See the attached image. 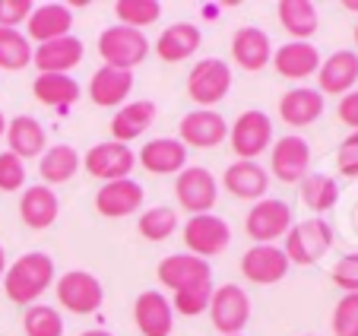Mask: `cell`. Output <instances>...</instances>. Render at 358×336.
I'll list each match as a JSON object with an SVG mask.
<instances>
[{"mask_svg":"<svg viewBox=\"0 0 358 336\" xmlns=\"http://www.w3.org/2000/svg\"><path fill=\"white\" fill-rule=\"evenodd\" d=\"M55 283V260L45 251H29L3 273V292L13 304H35Z\"/></svg>","mask_w":358,"mask_h":336,"instance_id":"obj_1","label":"cell"},{"mask_svg":"<svg viewBox=\"0 0 358 336\" xmlns=\"http://www.w3.org/2000/svg\"><path fill=\"white\" fill-rule=\"evenodd\" d=\"M99 57L105 61V67L115 70H130L140 67L149 57V38L140 32V29L130 26H108L99 35Z\"/></svg>","mask_w":358,"mask_h":336,"instance_id":"obj_2","label":"cell"},{"mask_svg":"<svg viewBox=\"0 0 358 336\" xmlns=\"http://www.w3.org/2000/svg\"><path fill=\"white\" fill-rule=\"evenodd\" d=\"M330 248H333V229L330 222L320 219V216L295 222L289 235H285V257H289V263H298V267L317 263Z\"/></svg>","mask_w":358,"mask_h":336,"instance_id":"obj_3","label":"cell"},{"mask_svg":"<svg viewBox=\"0 0 358 336\" xmlns=\"http://www.w3.org/2000/svg\"><path fill=\"white\" fill-rule=\"evenodd\" d=\"M229 92H231V67L222 57H203L187 74V95L196 105L213 108Z\"/></svg>","mask_w":358,"mask_h":336,"instance_id":"obj_4","label":"cell"},{"mask_svg":"<svg viewBox=\"0 0 358 336\" xmlns=\"http://www.w3.org/2000/svg\"><path fill=\"white\" fill-rule=\"evenodd\" d=\"M231 136V149L241 162H254L257 155H264L273 146V121L266 111L250 108L244 115H238V121L229 130Z\"/></svg>","mask_w":358,"mask_h":336,"instance_id":"obj_5","label":"cell"},{"mask_svg":"<svg viewBox=\"0 0 358 336\" xmlns=\"http://www.w3.org/2000/svg\"><path fill=\"white\" fill-rule=\"evenodd\" d=\"M206 311H210L213 327L222 336H241V330L248 327V321H250V298L241 286L229 283V286L213 289L210 308Z\"/></svg>","mask_w":358,"mask_h":336,"instance_id":"obj_6","label":"cell"},{"mask_svg":"<svg viewBox=\"0 0 358 336\" xmlns=\"http://www.w3.org/2000/svg\"><path fill=\"white\" fill-rule=\"evenodd\" d=\"M57 302L64 311H73V314H95L105 302V289H101L99 276L86 273V270H70L57 279L55 286Z\"/></svg>","mask_w":358,"mask_h":336,"instance_id":"obj_7","label":"cell"},{"mask_svg":"<svg viewBox=\"0 0 358 336\" xmlns=\"http://www.w3.org/2000/svg\"><path fill=\"white\" fill-rule=\"evenodd\" d=\"M184 244H187V254L194 257H216L222 254L231 244V229L229 222L216 213H203V216H190L187 225H184Z\"/></svg>","mask_w":358,"mask_h":336,"instance_id":"obj_8","label":"cell"},{"mask_svg":"<svg viewBox=\"0 0 358 336\" xmlns=\"http://www.w3.org/2000/svg\"><path fill=\"white\" fill-rule=\"evenodd\" d=\"M295 225L292 222V206L285 200H273V197H264V200L254 203V209L244 219V232L254 238V244H273L276 238L289 235V229Z\"/></svg>","mask_w":358,"mask_h":336,"instance_id":"obj_9","label":"cell"},{"mask_svg":"<svg viewBox=\"0 0 358 336\" xmlns=\"http://www.w3.org/2000/svg\"><path fill=\"white\" fill-rule=\"evenodd\" d=\"M159 283L165 289L178 292H187V289H196V286H213V267L210 260L203 257H194V254H169L165 260H159Z\"/></svg>","mask_w":358,"mask_h":336,"instance_id":"obj_10","label":"cell"},{"mask_svg":"<svg viewBox=\"0 0 358 336\" xmlns=\"http://www.w3.org/2000/svg\"><path fill=\"white\" fill-rule=\"evenodd\" d=\"M83 168L105 184L121 181V178H130V172L136 168V153L130 146H124V143L105 140V143H95V146L83 155Z\"/></svg>","mask_w":358,"mask_h":336,"instance_id":"obj_11","label":"cell"},{"mask_svg":"<svg viewBox=\"0 0 358 336\" xmlns=\"http://www.w3.org/2000/svg\"><path fill=\"white\" fill-rule=\"evenodd\" d=\"M175 197L181 203V209H187L190 216H203L210 213L219 200V181L213 178V172L200 165L184 168L175 181Z\"/></svg>","mask_w":358,"mask_h":336,"instance_id":"obj_12","label":"cell"},{"mask_svg":"<svg viewBox=\"0 0 358 336\" xmlns=\"http://www.w3.org/2000/svg\"><path fill=\"white\" fill-rule=\"evenodd\" d=\"M311 165V146L298 134H289L270 146V172L282 184H298Z\"/></svg>","mask_w":358,"mask_h":336,"instance_id":"obj_13","label":"cell"},{"mask_svg":"<svg viewBox=\"0 0 358 336\" xmlns=\"http://www.w3.org/2000/svg\"><path fill=\"white\" fill-rule=\"evenodd\" d=\"M289 267L292 263H289V257H285V251L276 248V244H254V248L244 251V257H241V273H244V279L254 286L282 283Z\"/></svg>","mask_w":358,"mask_h":336,"instance_id":"obj_14","label":"cell"},{"mask_svg":"<svg viewBox=\"0 0 358 336\" xmlns=\"http://www.w3.org/2000/svg\"><path fill=\"white\" fill-rule=\"evenodd\" d=\"M178 140L184 146H194V149H216L219 143H225L229 136V124L219 111L213 108H196L190 115L181 118V127H178Z\"/></svg>","mask_w":358,"mask_h":336,"instance_id":"obj_15","label":"cell"},{"mask_svg":"<svg viewBox=\"0 0 358 336\" xmlns=\"http://www.w3.org/2000/svg\"><path fill=\"white\" fill-rule=\"evenodd\" d=\"M136 165H143L149 175H181L187 168V146L175 136H156L143 143L136 153Z\"/></svg>","mask_w":358,"mask_h":336,"instance_id":"obj_16","label":"cell"},{"mask_svg":"<svg viewBox=\"0 0 358 336\" xmlns=\"http://www.w3.org/2000/svg\"><path fill=\"white\" fill-rule=\"evenodd\" d=\"M143 200H146L143 184H136L134 178H121V181L101 184L99 194H95V209L105 219H124V216L136 213L143 206Z\"/></svg>","mask_w":358,"mask_h":336,"instance_id":"obj_17","label":"cell"},{"mask_svg":"<svg viewBox=\"0 0 358 336\" xmlns=\"http://www.w3.org/2000/svg\"><path fill=\"white\" fill-rule=\"evenodd\" d=\"M159 118V105L149 99H136V102H127L115 111L111 118V140L115 143H124L130 146L134 140H140Z\"/></svg>","mask_w":358,"mask_h":336,"instance_id":"obj_18","label":"cell"},{"mask_svg":"<svg viewBox=\"0 0 358 336\" xmlns=\"http://www.w3.org/2000/svg\"><path fill=\"white\" fill-rule=\"evenodd\" d=\"M134 321H136V330H140L143 336H171L175 308H171V302L162 295V292L149 289V292H140V295H136Z\"/></svg>","mask_w":358,"mask_h":336,"instance_id":"obj_19","label":"cell"},{"mask_svg":"<svg viewBox=\"0 0 358 336\" xmlns=\"http://www.w3.org/2000/svg\"><path fill=\"white\" fill-rule=\"evenodd\" d=\"M317 83L320 95H349L358 83V51H333L327 61H320Z\"/></svg>","mask_w":358,"mask_h":336,"instance_id":"obj_20","label":"cell"},{"mask_svg":"<svg viewBox=\"0 0 358 336\" xmlns=\"http://www.w3.org/2000/svg\"><path fill=\"white\" fill-rule=\"evenodd\" d=\"M83 57H86V45L76 35L45 41L32 51V64L38 67V74H70L73 67H80Z\"/></svg>","mask_w":358,"mask_h":336,"instance_id":"obj_21","label":"cell"},{"mask_svg":"<svg viewBox=\"0 0 358 336\" xmlns=\"http://www.w3.org/2000/svg\"><path fill=\"white\" fill-rule=\"evenodd\" d=\"M231 61L241 70H250V74L264 70L273 61L270 35L257 26H241L235 32V38H231Z\"/></svg>","mask_w":358,"mask_h":336,"instance_id":"obj_22","label":"cell"},{"mask_svg":"<svg viewBox=\"0 0 358 336\" xmlns=\"http://www.w3.org/2000/svg\"><path fill=\"white\" fill-rule=\"evenodd\" d=\"M222 184L231 197H238V200H264L266 190H270V172H266L264 165H257V162L238 159L225 168Z\"/></svg>","mask_w":358,"mask_h":336,"instance_id":"obj_23","label":"cell"},{"mask_svg":"<svg viewBox=\"0 0 358 336\" xmlns=\"http://www.w3.org/2000/svg\"><path fill=\"white\" fill-rule=\"evenodd\" d=\"M61 216V200L57 194L48 184H32V188L22 190L20 197V219L26 222L29 229L41 232V229H51Z\"/></svg>","mask_w":358,"mask_h":336,"instance_id":"obj_24","label":"cell"},{"mask_svg":"<svg viewBox=\"0 0 358 336\" xmlns=\"http://www.w3.org/2000/svg\"><path fill=\"white\" fill-rule=\"evenodd\" d=\"M273 67L285 80H308L320 70V51L311 41H289L273 51Z\"/></svg>","mask_w":358,"mask_h":336,"instance_id":"obj_25","label":"cell"},{"mask_svg":"<svg viewBox=\"0 0 358 336\" xmlns=\"http://www.w3.org/2000/svg\"><path fill=\"white\" fill-rule=\"evenodd\" d=\"M130 89H134V74L130 70H115L101 64L89 80V99L99 108H121L127 105Z\"/></svg>","mask_w":358,"mask_h":336,"instance_id":"obj_26","label":"cell"},{"mask_svg":"<svg viewBox=\"0 0 358 336\" xmlns=\"http://www.w3.org/2000/svg\"><path fill=\"white\" fill-rule=\"evenodd\" d=\"M73 29V10L67 4H35L32 16H29V41H55V38H64L70 35Z\"/></svg>","mask_w":358,"mask_h":336,"instance_id":"obj_27","label":"cell"},{"mask_svg":"<svg viewBox=\"0 0 358 336\" xmlns=\"http://www.w3.org/2000/svg\"><path fill=\"white\" fill-rule=\"evenodd\" d=\"M324 115V95L317 89L308 86H295L279 99V118H282L289 127H308L317 118Z\"/></svg>","mask_w":358,"mask_h":336,"instance_id":"obj_28","label":"cell"},{"mask_svg":"<svg viewBox=\"0 0 358 336\" xmlns=\"http://www.w3.org/2000/svg\"><path fill=\"white\" fill-rule=\"evenodd\" d=\"M7 143L16 159H41L48 149V134L32 115H16L13 121H7Z\"/></svg>","mask_w":358,"mask_h":336,"instance_id":"obj_29","label":"cell"},{"mask_svg":"<svg viewBox=\"0 0 358 336\" xmlns=\"http://www.w3.org/2000/svg\"><path fill=\"white\" fill-rule=\"evenodd\" d=\"M203 35L194 22H171L156 41V54L162 57L165 64H178V61H187L194 57L196 48H200Z\"/></svg>","mask_w":358,"mask_h":336,"instance_id":"obj_30","label":"cell"},{"mask_svg":"<svg viewBox=\"0 0 358 336\" xmlns=\"http://www.w3.org/2000/svg\"><path fill=\"white\" fill-rule=\"evenodd\" d=\"M32 95L41 105H51L64 111V108L80 102V83L70 74H38L32 83Z\"/></svg>","mask_w":358,"mask_h":336,"instance_id":"obj_31","label":"cell"},{"mask_svg":"<svg viewBox=\"0 0 358 336\" xmlns=\"http://www.w3.org/2000/svg\"><path fill=\"white\" fill-rule=\"evenodd\" d=\"M76 172H80V153L67 143L48 146L38 159V175L45 184H67L73 181Z\"/></svg>","mask_w":358,"mask_h":336,"instance_id":"obj_32","label":"cell"},{"mask_svg":"<svg viewBox=\"0 0 358 336\" xmlns=\"http://www.w3.org/2000/svg\"><path fill=\"white\" fill-rule=\"evenodd\" d=\"M279 22L295 41H308L320 26L317 7L311 0H279Z\"/></svg>","mask_w":358,"mask_h":336,"instance_id":"obj_33","label":"cell"},{"mask_svg":"<svg viewBox=\"0 0 358 336\" xmlns=\"http://www.w3.org/2000/svg\"><path fill=\"white\" fill-rule=\"evenodd\" d=\"M298 188H301V200L308 209H314V213H327V209L336 206L339 200V184L333 181L330 175H304L301 181H298Z\"/></svg>","mask_w":358,"mask_h":336,"instance_id":"obj_34","label":"cell"},{"mask_svg":"<svg viewBox=\"0 0 358 336\" xmlns=\"http://www.w3.org/2000/svg\"><path fill=\"white\" fill-rule=\"evenodd\" d=\"M32 51L35 48L29 45L26 32H20V29H0V70L16 74V70L29 67L32 64Z\"/></svg>","mask_w":358,"mask_h":336,"instance_id":"obj_35","label":"cell"},{"mask_svg":"<svg viewBox=\"0 0 358 336\" xmlns=\"http://www.w3.org/2000/svg\"><path fill=\"white\" fill-rule=\"evenodd\" d=\"M115 16H117V26L146 29V26H152V22H159L162 4H159V0H117Z\"/></svg>","mask_w":358,"mask_h":336,"instance_id":"obj_36","label":"cell"},{"mask_svg":"<svg viewBox=\"0 0 358 336\" xmlns=\"http://www.w3.org/2000/svg\"><path fill=\"white\" fill-rule=\"evenodd\" d=\"M136 229H140V235L146 238V241H156V244L169 241L178 229V213L171 206H152L140 216Z\"/></svg>","mask_w":358,"mask_h":336,"instance_id":"obj_37","label":"cell"},{"mask_svg":"<svg viewBox=\"0 0 358 336\" xmlns=\"http://www.w3.org/2000/svg\"><path fill=\"white\" fill-rule=\"evenodd\" d=\"M22 330L26 336H64V317L51 304H29Z\"/></svg>","mask_w":358,"mask_h":336,"instance_id":"obj_38","label":"cell"},{"mask_svg":"<svg viewBox=\"0 0 358 336\" xmlns=\"http://www.w3.org/2000/svg\"><path fill=\"white\" fill-rule=\"evenodd\" d=\"M333 336H358V292L339 298L333 311Z\"/></svg>","mask_w":358,"mask_h":336,"instance_id":"obj_39","label":"cell"},{"mask_svg":"<svg viewBox=\"0 0 358 336\" xmlns=\"http://www.w3.org/2000/svg\"><path fill=\"white\" fill-rule=\"evenodd\" d=\"M210 298H213V286H196V289H187V292H178L171 308L178 311L181 317H196L203 311L210 308Z\"/></svg>","mask_w":358,"mask_h":336,"instance_id":"obj_40","label":"cell"},{"mask_svg":"<svg viewBox=\"0 0 358 336\" xmlns=\"http://www.w3.org/2000/svg\"><path fill=\"white\" fill-rule=\"evenodd\" d=\"M26 184V162L16 159L13 153H0V190L3 194H16Z\"/></svg>","mask_w":358,"mask_h":336,"instance_id":"obj_41","label":"cell"},{"mask_svg":"<svg viewBox=\"0 0 358 336\" xmlns=\"http://www.w3.org/2000/svg\"><path fill=\"white\" fill-rule=\"evenodd\" d=\"M336 168L343 178H358V130H352L336 149Z\"/></svg>","mask_w":358,"mask_h":336,"instance_id":"obj_42","label":"cell"},{"mask_svg":"<svg viewBox=\"0 0 358 336\" xmlns=\"http://www.w3.org/2000/svg\"><path fill=\"white\" fill-rule=\"evenodd\" d=\"M333 283H336L345 295L358 292V251L355 254H345L343 260L333 267Z\"/></svg>","mask_w":358,"mask_h":336,"instance_id":"obj_43","label":"cell"},{"mask_svg":"<svg viewBox=\"0 0 358 336\" xmlns=\"http://www.w3.org/2000/svg\"><path fill=\"white\" fill-rule=\"evenodd\" d=\"M32 0H0V29H16L32 16Z\"/></svg>","mask_w":358,"mask_h":336,"instance_id":"obj_44","label":"cell"},{"mask_svg":"<svg viewBox=\"0 0 358 336\" xmlns=\"http://www.w3.org/2000/svg\"><path fill=\"white\" fill-rule=\"evenodd\" d=\"M336 115H339V121H343L345 127L358 130V89H352L349 95H343V99H339Z\"/></svg>","mask_w":358,"mask_h":336,"instance_id":"obj_45","label":"cell"},{"mask_svg":"<svg viewBox=\"0 0 358 336\" xmlns=\"http://www.w3.org/2000/svg\"><path fill=\"white\" fill-rule=\"evenodd\" d=\"M7 273V251H3V244H0V276Z\"/></svg>","mask_w":358,"mask_h":336,"instance_id":"obj_46","label":"cell"},{"mask_svg":"<svg viewBox=\"0 0 358 336\" xmlns=\"http://www.w3.org/2000/svg\"><path fill=\"white\" fill-rule=\"evenodd\" d=\"M80 336H115L111 330H86V333H80Z\"/></svg>","mask_w":358,"mask_h":336,"instance_id":"obj_47","label":"cell"},{"mask_svg":"<svg viewBox=\"0 0 358 336\" xmlns=\"http://www.w3.org/2000/svg\"><path fill=\"white\" fill-rule=\"evenodd\" d=\"M343 7L352 10V13H358V0H343Z\"/></svg>","mask_w":358,"mask_h":336,"instance_id":"obj_48","label":"cell"},{"mask_svg":"<svg viewBox=\"0 0 358 336\" xmlns=\"http://www.w3.org/2000/svg\"><path fill=\"white\" fill-rule=\"evenodd\" d=\"M67 7H80V10H86V7H89V0H70Z\"/></svg>","mask_w":358,"mask_h":336,"instance_id":"obj_49","label":"cell"},{"mask_svg":"<svg viewBox=\"0 0 358 336\" xmlns=\"http://www.w3.org/2000/svg\"><path fill=\"white\" fill-rule=\"evenodd\" d=\"M7 134V118H3V111H0V136Z\"/></svg>","mask_w":358,"mask_h":336,"instance_id":"obj_50","label":"cell"},{"mask_svg":"<svg viewBox=\"0 0 358 336\" xmlns=\"http://www.w3.org/2000/svg\"><path fill=\"white\" fill-rule=\"evenodd\" d=\"M352 35H355V45H358V26H355V32H352Z\"/></svg>","mask_w":358,"mask_h":336,"instance_id":"obj_51","label":"cell"}]
</instances>
